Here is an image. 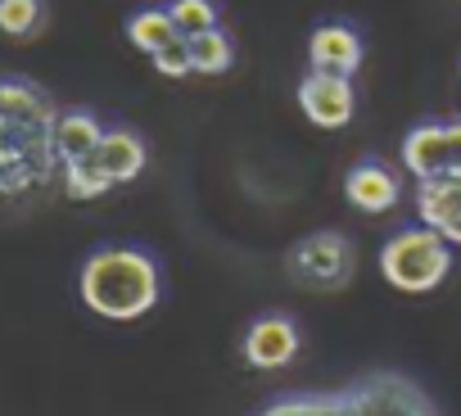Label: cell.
I'll return each mask as SVG.
<instances>
[{
  "instance_id": "cell-1",
  "label": "cell",
  "mask_w": 461,
  "mask_h": 416,
  "mask_svg": "<svg viewBox=\"0 0 461 416\" xmlns=\"http://www.w3.org/2000/svg\"><path fill=\"white\" fill-rule=\"evenodd\" d=\"M55 104L41 86L0 77V199L32 194L59 167Z\"/></svg>"
},
{
  "instance_id": "cell-2",
  "label": "cell",
  "mask_w": 461,
  "mask_h": 416,
  "mask_svg": "<svg viewBox=\"0 0 461 416\" xmlns=\"http://www.w3.org/2000/svg\"><path fill=\"white\" fill-rule=\"evenodd\" d=\"M82 303L109 321H136L158 303V267L140 249H100L82 267Z\"/></svg>"
},
{
  "instance_id": "cell-3",
  "label": "cell",
  "mask_w": 461,
  "mask_h": 416,
  "mask_svg": "<svg viewBox=\"0 0 461 416\" xmlns=\"http://www.w3.org/2000/svg\"><path fill=\"white\" fill-rule=\"evenodd\" d=\"M447 272H452V245L425 222L393 231L380 249V276L402 294H429L443 285Z\"/></svg>"
},
{
  "instance_id": "cell-4",
  "label": "cell",
  "mask_w": 461,
  "mask_h": 416,
  "mask_svg": "<svg viewBox=\"0 0 461 416\" xmlns=\"http://www.w3.org/2000/svg\"><path fill=\"white\" fill-rule=\"evenodd\" d=\"M357 272V254L339 231H312L285 254V276L303 290H344Z\"/></svg>"
},
{
  "instance_id": "cell-5",
  "label": "cell",
  "mask_w": 461,
  "mask_h": 416,
  "mask_svg": "<svg viewBox=\"0 0 461 416\" xmlns=\"http://www.w3.org/2000/svg\"><path fill=\"white\" fill-rule=\"evenodd\" d=\"M339 393H344L339 416H434V402L425 398V389L393 371H375Z\"/></svg>"
},
{
  "instance_id": "cell-6",
  "label": "cell",
  "mask_w": 461,
  "mask_h": 416,
  "mask_svg": "<svg viewBox=\"0 0 461 416\" xmlns=\"http://www.w3.org/2000/svg\"><path fill=\"white\" fill-rule=\"evenodd\" d=\"M402 167L425 181L443 172H461V118L456 122H420L402 140Z\"/></svg>"
},
{
  "instance_id": "cell-7",
  "label": "cell",
  "mask_w": 461,
  "mask_h": 416,
  "mask_svg": "<svg viewBox=\"0 0 461 416\" xmlns=\"http://www.w3.org/2000/svg\"><path fill=\"white\" fill-rule=\"evenodd\" d=\"M299 109L312 127H326V131H339L353 122V109H357V95H353V77H339V73H308L299 82Z\"/></svg>"
},
{
  "instance_id": "cell-8",
  "label": "cell",
  "mask_w": 461,
  "mask_h": 416,
  "mask_svg": "<svg viewBox=\"0 0 461 416\" xmlns=\"http://www.w3.org/2000/svg\"><path fill=\"white\" fill-rule=\"evenodd\" d=\"M416 218L447 245H461V172L425 176L416 185Z\"/></svg>"
},
{
  "instance_id": "cell-9",
  "label": "cell",
  "mask_w": 461,
  "mask_h": 416,
  "mask_svg": "<svg viewBox=\"0 0 461 416\" xmlns=\"http://www.w3.org/2000/svg\"><path fill=\"white\" fill-rule=\"evenodd\" d=\"M245 362L258 366V371H276V366H290L294 353H299V326L281 312H267L258 317L249 330H245V344H240Z\"/></svg>"
},
{
  "instance_id": "cell-10",
  "label": "cell",
  "mask_w": 461,
  "mask_h": 416,
  "mask_svg": "<svg viewBox=\"0 0 461 416\" xmlns=\"http://www.w3.org/2000/svg\"><path fill=\"white\" fill-rule=\"evenodd\" d=\"M308 64H312L317 73L353 77L357 64H362V37H357L348 23H321V28L308 37Z\"/></svg>"
},
{
  "instance_id": "cell-11",
  "label": "cell",
  "mask_w": 461,
  "mask_h": 416,
  "mask_svg": "<svg viewBox=\"0 0 461 416\" xmlns=\"http://www.w3.org/2000/svg\"><path fill=\"white\" fill-rule=\"evenodd\" d=\"M398 194H402L398 190V176L384 163H375V158L353 163L348 176H344V199L353 208H362V213H389V208L398 203Z\"/></svg>"
},
{
  "instance_id": "cell-12",
  "label": "cell",
  "mask_w": 461,
  "mask_h": 416,
  "mask_svg": "<svg viewBox=\"0 0 461 416\" xmlns=\"http://www.w3.org/2000/svg\"><path fill=\"white\" fill-rule=\"evenodd\" d=\"M95 163L104 167V176H109L113 185L136 181L140 167H145V140H140L136 131L113 127V131H104V140H100V149H95Z\"/></svg>"
},
{
  "instance_id": "cell-13",
  "label": "cell",
  "mask_w": 461,
  "mask_h": 416,
  "mask_svg": "<svg viewBox=\"0 0 461 416\" xmlns=\"http://www.w3.org/2000/svg\"><path fill=\"white\" fill-rule=\"evenodd\" d=\"M104 140V127L95 122V113L86 109H73V113H59L55 122V154H59V167L64 163H77V158H91Z\"/></svg>"
},
{
  "instance_id": "cell-14",
  "label": "cell",
  "mask_w": 461,
  "mask_h": 416,
  "mask_svg": "<svg viewBox=\"0 0 461 416\" xmlns=\"http://www.w3.org/2000/svg\"><path fill=\"white\" fill-rule=\"evenodd\" d=\"M176 37H181V32H176V23H172L167 10H136V14L127 19V41H131L136 50H145V55L163 50V46L176 41Z\"/></svg>"
},
{
  "instance_id": "cell-15",
  "label": "cell",
  "mask_w": 461,
  "mask_h": 416,
  "mask_svg": "<svg viewBox=\"0 0 461 416\" xmlns=\"http://www.w3.org/2000/svg\"><path fill=\"white\" fill-rule=\"evenodd\" d=\"M185 41H190V64H194V73H203V77L230 73V64H236V46H230V37H226L221 28L199 32V37H185Z\"/></svg>"
},
{
  "instance_id": "cell-16",
  "label": "cell",
  "mask_w": 461,
  "mask_h": 416,
  "mask_svg": "<svg viewBox=\"0 0 461 416\" xmlns=\"http://www.w3.org/2000/svg\"><path fill=\"white\" fill-rule=\"evenodd\" d=\"M46 28V0H0V32L10 41H32Z\"/></svg>"
},
{
  "instance_id": "cell-17",
  "label": "cell",
  "mask_w": 461,
  "mask_h": 416,
  "mask_svg": "<svg viewBox=\"0 0 461 416\" xmlns=\"http://www.w3.org/2000/svg\"><path fill=\"white\" fill-rule=\"evenodd\" d=\"M64 190H68V199H100L104 190H113V181L104 176V167L91 154V158L64 163Z\"/></svg>"
},
{
  "instance_id": "cell-18",
  "label": "cell",
  "mask_w": 461,
  "mask_h": 416,
  "mask_svg": "<svg viewBox=\"0 0 461 416\" xmlns=\"http://www.w3.org/2000/svg\"><path fill=\"white\" fill-rule=\"evenodd\" d=\"M344 411V393H299V398H281L258 416H339Z\"/></svg>"
},
{
  "instance_id": "cell-19",
  "label": "cell",
  "mask_w": 461,
  "mask_h": 416,
  "mask_svg": "<svg viewBox=\"0 0 461 416\" xmlns=\"http://www.w3.org/2000/svg\"><path fill=\"white\" fill-rule=\"evenodd\" d=\"M167 14H172L181 37H199V32L217 28V5H212V0H172Z\"/></svg>"
},
{
  "instance_id": "cell-20",
  "label": "cell",
  "mask_w": 461,
  "mask_h": 416,
  "mask_svg": "<svg viewBox=\"0 0 461 416\" xmlns=\"http://www.w3.org/2000/svg\"><path fill=\"white\" fill-rule=\"evenodd\" d=\"M149 59H154V68H158L163 77H190V73H194V64H190V41H185V37L167 41V46L154 50Z\"/></svg>"
}]
</instances>
